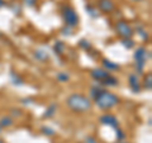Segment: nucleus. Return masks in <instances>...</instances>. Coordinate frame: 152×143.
Returning a JSON list of instances; mask_svg holds the SVG:
<instances>
[{
    "label": "nucleus",
    "mask_w": 152,
    "mask_h": 143,
    "mask_svg": "<svg viewBox=\"0 0 152 143\" xmlns=\"http://www.w3.org/2000/svg\"><path fill=\"white\" fill-rule=\"evenodd\" d=\"M66 104H67V107L71 110L76 113H84L91 109V101H90V99L86 98L85 95L77 94V93H74L70 96H67Z\"/></svg>",
    "instance_id": "obj_1"
},
{
    "label": "nucleus",
    "mask_w": 152,
    "mask_h": 143,
    "mask_svg": "<svg viewBox=\"0 0 152 143\" xmlns=\"http://www.w3.org/2000/svg\"><path fill=\"white\" fill-rule=\"evenodd\" d=\"M94 103L96 104V107L102 110H109L117 105L119 103V98L117 95H114L113 93H109L107 90H100L96 96L94 98Z\"/></svg>",
    "instance_id": "obj_2"
},
{
    "label": "nucleus",
    "mask_w": 152,
    "mask_h": 143,
    "mask_svg": "<svg viewBox=\"0 0 152 143\" xmlns=\"http://www.w3.org/2000/svg\"><path fill=\"white\" fill-rule=\"evenodd\" d=\"M134 61H136V70L138 74H143V70H145V66H146V61L151 58V55H150V51L145 48V47H138L136 51H134Z\"/></svg>",
    "instance_id": "obj_3"
},
{
    "label": "nucleus",
    "mask_w": 152,
    "mask_h": 143,
    "mask_svg": "<svg viewBox=\"0 0 152 143\" xmlns=\"http://www.w3.org/2000/svg\"><path fill=\"white\" fill-rule=\"evenodd\" d=\"M61 14H62V19L65 22V24L67 27L74 28L79 24V15L77 13L75 12V9L70 5H65L61 10Z\"/></svg>",
    "instance_id": "obj_4"
},
{
    "label": "nucleus",
    "mask_w": 152,
    "mask_h": 143,
    "mask_svg": "<svg viewBox=\"0 0 152 143\" xmlns=\"http://www.w3.org/2000/svg\"><path fill=\"white\" fill-rule=\"evenodd\" d=\"M115 32H117L118 36L123 38V39H124V38H131L133 36V29L131 28V26L128 24L127 22H124V20L117 22V24H115Z\"/></svg>",
    "instance_id": "obj_5"
},
{
    "label": "nucleus",
    "mask_w": 152,
    "mask_h": 143,
    "mask_svg": "<svg viewBox=\"0 0 152 143\" xmlns=\"http://www.w3.org/2000/svg\"><path fill=\"white\" fill-rule=\"evenodd\" d=\"M99 122H100L103 125L113 127L114 129L119 127V123H118L117 117H115V115H113V114H103V115L99 118Z\"/></svg>",
    "instance_id": "obj_6"
},
{
    "label": "nucleus",
    "mask_w": 152,
    "mask_h": 143,
    "mask_svg": "<svg viewBox=\"0 0 152 143\" xmlns=\"http://www.w3.org/2000/svg\"><path fill=\"white\" fill-rule=\"evenodd\" d=\"M128 84H129V88L134 94L141 93L142 88H141V82H140V79L137 76V74H131L128 76Z\"/></svg>",
    "instance_id": "obj_7"
},
{
    "label": "nucleus",
    "mask_w": 152,
    "mask_h": 143,
    "mask_svg": "<svg viewBox=\"0 0 152 143\" xmlns=\"http://www.w3.org/2000/svg\"><path fill=\"white\" fill-rule=\"evenodd\" d=\"M110 75L108 72L107 70H104V69H94L90 71V76L94 79V80H96V81H103L105 77H108V76Z\"/></svg>",
    "instance_id": "obj_8"
},
{
    "label": "nucleus",
    "mask_w": 152,
    "mask_h": 143,
    "mask_svg": "<svg viewBox=\"0 0 152 143\" xmlns=\"http://www.w3.org/2000/svg\"><path fill=\"white\" fill-rule=\"evenodd\" d=\"M98 7L103 13H110L114 10V3L112 0H99Z\"/></svg>",
    "instance_id": "obj_9"
},
{
    "label": "nucleus",
    "mask_w": 152,
    "mask_h": 143,
    "mask_svg": "<svg viewBox=\"0 0 152 143\" xmlns=\"http://www.w3.org/2000/svg\"><path fill=\"white\" fill-rule=\"evenodd\" d=\"M118 82H119L118 79L114 77L112 75H109L108 77H105L103 81H100V84L103 86H108V88H115V86H118Z\"/></svg>",
    "instance_id": "obj_10"
},
{
    "label": "nucleus",
    "mask_w": 152,
    "mask_h": 143,
    "mask_svg": "<svg viewBox=\"0 0 152 143\" xmlns=\"http://www.w3.org/2000/svg\"><path fill=\"white\" fill-rule=\"evenodd\" d=\"M57 110V104L56 103H51L48 107H47V109L45 110V114H43V118L46 119H50L55 115V113Z\"/></svg>",
    "instance_id": "obj_11"
},
{
    "label": "nucleus",
    "mask_w": 152,
    "mask_h": 143,
    "mask_svg": "<svg viewBox=\"0 0 152 143\" xmlns=\"http://www.w3.org/2000/svg\"><path fill=\"white\" fill-rule=\"evenodd\" d=\"M33 56H34V58L37 61H41V62H45V61L48 60V53L45 50H36Z\"/></svg>",
    "instance_id": "obj_12"
},
{
    "label": "nucleus",
    "mask_w": 152,
    "mask_h": 143,
    "mask_svg": "<svg viewBox=\"0 0 152 143\" xmlns=\"http://www.w3.org/2000/svg\"><path fill=\"white\" fill-rule=\"evenodd\" d=\"M103 66L107 69V71H118V70L121 69L118 63L112 62L110 60H107V58H104V60H103Z\"/></svg>",
    "instance_id": "obj_13"
},
{
    "label": "nucleus",
    "mask_w": 152,
    "mask_h": 143,
    "mask_svg": "<svg viewBox=\"0 0 152 143\" xmlns=\"http://www.w3.org/2000/svg\"><path fill=\"white\" fill-rule=\"evenodd\" d=\"M53 51H55V53H57L58 56H61L65 52V45H64V42H61V41H57L55 46H53Z\"/></svg>",
    "instance_id": "obj_14"
},
{
    "label": "nucleus",
    "mask_w": 152,
    "mask_h": 143,
    "mask_svg": "<svg viewBox=\"0 0 152 143\" xmlns=\"http://www.w3.org/2000/svg\"><path fill=\"white\" fill-rule=\"evenodd\" d=\"M10 79H12V81H13V84H14V85H18V86H20V85L24 84V80H23L18 74L13 72V71L10 72Z\"/></svg>",
    "instance_id": "obj_15"
},
{
    "label": "nucleus",
    "mask_w": 152,
    "mask_h": 143,
    "mask_svg": "<svg viewBox=\"0 0 152 143\" xmlns=\"http://www.w3.org/2000/svg\"><path fill=\"white\" fill-rule=\"evenodd\" d=\"M13 124V119L10 117H3L0 119V129H3V128H8Z\"/></svg>",
    "instance_id": "obj_16"
},
{
    "label": "nucleus",
    "mask_w": 152,
    "mask_h": 143,
    "mask_svg": "<svg viewBox=\"0 0 152 143\" xmlns=\"http://www.w3.org/2000/svg\"><path fill=\"white\" fill-rule=\"evenodd\" d=\"M143 88L146 89V90H150L152 89V74L151 72H148L146 76H145V80H143Z\"/></svg>",
    "instance_id": "obj_17"
},
{
    "label": "nucleus",
    "mask_w": 152,
    "mask_h": 143,
    "mask_svg": "<svg viewBox=\"0 0 152 143\" xmlns=\"http://www.w3.org/2000/svg\"><path fill=\"white\" fill-rule=\"evenodd\" d=\"M79 47L80 48H83L84 51H89L90 48H91V45H90V42L88 41V39H80L79 41Z\"/></svg>",
    "instance_id": "obj_18"
},
{
    "label": "nucleus",
    "mask_w": 152,
    "mask_h": 143,
    "mask_svg": "<svg viewBox=\"0 0 152 143\" xmlns=\"http://www.w3.org/2000/svg\"><path fill=\"white\" fill-rule=\"evenodd\" d=\"M122 45L124 46L127 50H131L134 47V42H133L131 38H124V39H122Z\"/></svg>",
    "instance_id": "obj_19"
},
{
    "label": "nucleus",
    "mask_w": 152,
    "mask_h": 143,
    "mask_svg": "<svg viewBox=\"0 0 152 143\" xmlns=\"http://www.w3.org/2000/svg\"><path fill=\"white\" fill-rule=\"evenodd\" d=\"M56 79L60 81V82H66V81H69L70 79V76L66 74V72H58L56 75Z\"/></svg>",
    "instance_id": "obj_20"
},
{
    "label": "nucleus",
    "mask_w": 152,
    "mask_h": 143,
    "mask_svg": "<svg viewBox=\"0 0 152 143\" xmlns=\"http://www.w3.org/2000/svg\"><path fill=\"white\" fill-rule=\"evenodd\" d=\"M41 132L43 133L45 136H53L55 134V131L52 129V128H50V127H42V129H41Z\"/></svg>",
    "instance_id": "obj_21"
},
{
    "label": "nucleus",
    "mask_w": 152,
    "mask_h": 143,
    "mask_svg": "<svg viewBox=\"0 0 152 143\" xmlns=\"http://www.w3.org/2000/svg\"><path fill=\"white\" fill-rule=\"evenodd\" d=\"M85 9H86V12L91 15L93 18H95V17H98V13H96V9H95L94 7H91V5H86L85 7Z\"/></svg>",
    "instance_id": "obj_22"
},
{
    "label": "nucleus",
    "mask_w": 152,
    "mask_h": 143,
    "mask_svg": "<svg viewBox=\"0 0 152 143\" xmlns=\"http://www.w3.org/2000/svg\"><path fill=\"white\" fill-rule=\"evenodd\" d=\"M115 133H117V139L118 141H123V139H124V138H126V134H124V132H123L122 129H119V127H118V128H115Z\"/></svg>",
    "instance_id": "obj_23"
},
{
    "label": "nucleus",
    "mask_w": 152,
    "mask_h": 143,
    "mask_svg": "<svg viewBox=\"0 0 152 143\" xmlns=\"http://www.w3.org/2000/svg\"><path fill=\"white\" fill-rule=\"evenodd\" d=\"M100 90H102L100 88H96V86H94V88L90 89V95H91V98L94 99L99 93H100Z\"/></svg>",
    "instance_id": "obj_24"
},
{
    "label": "nucleus",
    "mask_w": 152,
    "mask_h": 143,
    "mask_svg": "<svg viewBox=\"0 0 152 143\" xmlns=\"http://www.w3.org/2000/svg\"><path fill=\"white\" fill-rule=\"evenodd\" d=\"M61 32H62L64 36H71V34H72V28L66 26L65 28H62V29H61Z\"/></svg>",
    "instance_id": "obj_25"
},
{
    "label": "nucleus",
    "mask_w": 152,
    "mask_h": 143,
    "mask_svg": "<svg viewBox=\"0 0 152 143\" xmlns=\"http://www.w3.org/2000/svg\"><path fill=\"white\" fill-rule=\"evenodd\" d=\"M23 4L27 5V7H29V8H32V7H34L37 4V0H23Z\"/></svg>",
    "instance_id": "obj_26"
},
{
    "label": "nucleus",
    "mask_w": 152,
    "mask_h": 143,
    "mask_svg": "<svg viewBox=\"0 0 152 143\" xmlns=\"http://www.w3.org/2000/svg\"><path fill=\"white\" fill-rule=\"evenodd\" d=\"M85 143H98V141H96V138L95 137L88 136V137H85Z\"/></svg>",
    "instance_id": "obj_27"
},
{
    "label": "nucleus",
    "mask_w": 152,
    "mask_h": 143,
    "mask_svg": "<svg viewBox=\"0 0 152 143\" xmlns=\"http://www.w3.org/2000/svg\"><path fill=\"white\" fill-rule=\"evenodd\" d=\"M10 112L13 117H22V110H19V109H12Z\"/></svg>",
    "instance_id": "obj_28"
},
{
    "label": "nucleus",
    "mask_w": 152,
    "mask_h": 143,
    "mask_svg": "<svg viewBox=\"0 0 152 143\" xmlns=\"http://www.w3.org/2000/svg\"><path fill=\"white\" fill-rule=\"evenodd\" d=\"M4 5H5V1H4V0H0V8L4 7Z\"/></svg>",
    "instance_id": "obj_29"
},
{
    "label": "nucleus",
    "mask_w": 152,
    "mask_h": 143,
    "mask_svg": "<svg viewBox=\"0 0 152 143\" xmlns=\"http://www.w3.org/2000/svg\"><path fill=\"white\" fill-rule=\"evenodd\" d=\"M0 143H4V141H3V139H0Z\"/></svg>",
    "instance_id": "obj_30"
},
{
    "label": "nucleus",
    "mask_w": 152,
    "mask_h": 143,
    "mask_svg": "<svg viewBox=\"0 0 152 143\" xmlns=\"http://www.w3.org/2000/svg\"><path fill=\"white\" fill-rule=\"evenodd\" d=\"M118 143H127V142H122V141H121V142H118Z\"/></svg>",
    "instance_id": "obj_31"
},
{
    "label": "nucleus",
    "mask_w": 152,
    "mask_h": 143,
    "mask_svg": "<svg viewBox=\"0 0 152 143\" xmlns=\"http://www.w3.org/2000/svg\"><path fill=\"white\" fill-rule=\"evenodd\" d=\"M134 1H141V0H134Z\"/></svg>",
    "instance_id": "obj_32"
}]
</instances>
